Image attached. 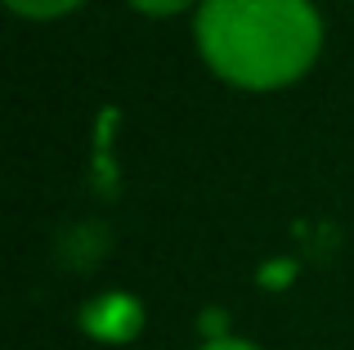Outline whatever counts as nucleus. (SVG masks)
Segmentation results:
<instances>
[{"mask_svg": "<svg viewBox=\"0 0 354 350\" xmlns=\"http://www.w3.org/2000/svg\"><path fill=\"white\" fill-rule=\"evenodd\" d=\"M328 41L314 0H202L193 50L202 68L242 95H278L314 72Z\"/></svg>", "mask_w": 354, "mask_h": 350, "instance_id": "nucleus-1", "label": "nucleus"}, {"mask_svg": "<svg viewBox=\"0 0 354 350\" xmlns=\"http://www.w3.org/2000/svg\"><path fill=\"white\" fill-rule=\"evenodd\" d=\"M90 0H5V9L23 23H59V18L86 9Z\"/></svg>", "mask_w": 354, "mask_h": 350, "instance_id": "nucleus-2", "label": "nucleus"}, {"mask_svg": "<svg viewBox=\"0 0 354 350\" xmlns=\"http://www.w3.org/2000/svg\"><path fill=\"white\" fill-rule=\"evenodd\" d=\"M202 0H126V9H135L139 18H180V14H198Z\"/></svg>", "mask_w": 354, "mask_h": 350, "instance_id": "nucleus-3", "label": "nucleus"}, {"mask_svg": "<svg viewBox=\"0 0 354 350\" xmlns=\"http://www.w3.org/2000/svg\"><path fill=\"white\" fill-rule=\"evenodd\" d=\"M198 350H265V346H256V342H247V337H234V333H225V337H207Z\"/></svg>", "mask_w": 354, "mask_h": 350, "instance_id": "nucleus-4", "label": "nucleus"}, {"mask_svg": "<svg viewBox=\"0 0 354 350\" xmlns=\"http://www.w3.org/2000/svg\"><path fill=\"white\" fill-rule=\"evenodd\" d=\"M346 5H354V0H346Z\"/></svg>", "mask_w": 354, "mask_h": 350, "instance_id": "nucleus-5", "label": "nucleus"}]
</instances>
